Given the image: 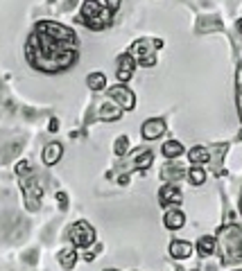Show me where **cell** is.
Masks as SVG:
<instances>
[{"instance_id":"obj_1","label":"cell","mask_w":242,"mask_h":271,"mask_svg":"<svg viewBox=\"0 0 242 271\" xmlns=\"http://www.w3.org/2000/svg\"><path fill=\"white\" fill-rule=\"evenodd\" d=\"M25 57L41 73H61L77 59V36L61 23L41 20L27 39Z\"/></svg>"},{"instance_id":"obj_2","label":"cell","mask_w":242,"mask_h":271,"mask_svg":"<svg viewBox=\"0 0 242 271\" xmlns=\"http://www.w3.org/2000/svg\"><path fill=\"white\" fill-rule=\"evenodd\" d=\"M215 253L224 265L242 262V224H226L215 235Z\"/></svg>"},{"instance_id":"obj_3","label":"cell","mask_w":242,"mask_h":271,"mask_svg":"<svg viewBox=\"0 0 242 271\" xmlns=\"http://www.w3.org/2000/svg\"><path fill=\"white\" fill-rule=\"evenodd\" d=\"M111 9H106L98 2V0H84V5H82V16L79 20L86 23V27H91V30H104V27L111 25Z\"/></svg>"},{"instance_id":"obj_4","label":"cell","mask_w":242,"mask_h":271,"mask_svg":"<svg viewBox=\"0 0 242 271\" xmlns=\"http://www.w3.org/2000/svg\"><path fill=\"white\" fill-rule=\"evenodd\" d=\"M163 46V41H156V39H140L136 41L134 46H131L129 54L134 57V61L136 64H140V66L145 68H152L154 64H156V54H154V50L156 48Z\"/></svg>"},{"instance_id":"obj_5","label":"cell","mask_w":242,"mask_h":271,"mask_svg":"<svg viewBox=\"0 0 242 271\" xmlns=\"http://www.w3.org/2000/svg\"><path fill=\"white\" fill-rule=\"evenodd\" d=\"M70 242L75 249H93L95 246V231L88 222H77L70 228Z\"/></svg>"},{"instance_id":"obj_6","label":"cell","mask_w":242,"mask_h":271,"mask_svg":"<svg viewBox=\"0 0 242 271\" xmlns=\"http://www.w3.org/2000/svg\"><path fill=\"white\" fill-rule=\"evenodd\" d=\"M23 194H25L27 210H30V212L39 210L41 197H43V190H41V185L36 183V179H25V181H23Z\"/></svg>"},{"instance_id":"obj_7","label":"cell","mask_w":242,"mask_h":271,"mask_svg":"<svg viewBox=\"0 0 242 271\" xmlns=\"http://www.w3.org/2000/svg\"><path fill=\"white\" fill-rule=\"evenodd\" d=\"M109 97H111L113 102L122 109V111H131V109L136 106V97H134V93L124 86V84H118V86L109 88Z\"/></svg>"},{"instance_id":"obj_8","label":"cell","mask_w":242,"mask_h":271,"mask_svg":"<svg viewBox=\"0 0 242 271\" xmlns=\"http://www.w3.org/2000/svg\"><path fill=\"white\" fill-rule=\"evenodd\" d=\"M140 133H143L145 140H156V138H161V136L165 133V122L161 118L145 120L143 127H140Z\"/></svg>"},{"instance_id":"obj_9","label":"cell","mask_w":242,"mask_h":271,"mask_svg":"<svg viewBox=\"0 0 242 271\" xmlns=\"http://www.w3.org/2000/svg\"><path fill=\"white\" fill-rule=\"evenodd\" d=\"M134 68H136V61L131 57L129 52H124L118 57V70H116V77H118L120 84L131 80V75H134Z\"/></svg>"},{"instance_id":"obj_10","label":"cell","mask_w":242,"mask_h":271,"mask_svg":"<svg viewBox=\"0 0 242 271\" xmlns=\"http://www.w3.org/2000/svg\"><path fill=\"white\" fill-rule=\"evenodd\" d=\"M158 201H161V206H163V208H170V206L181 204V201H183V194H181V190H179L177 185L168 183V185H163V188H161Z\"/></svg>"},{"instance_id":"obj_11","label":"cell","mask_w":242,"mask_h":271,"mask_svg":"<svg viewBox=\"0 0 242 271\" xmlns=\"http://www.w3.org/2000/svg\"><path fill=\"white\" fill-rule=\"evenodd\" d=\"M170 255L177 260H186L192 255V244L186 239H172L170 242Z\"/></svg>"},{"instance_id":"obj_12","label":"cell","mask_w":242,"mask_h":271,"mask_svg":"<svg viewBox=\"0 0 242 271\" xmlns=\"http://www.w3.org/2000/svg\"><path fill=\"white\" fill-rule=\"evenodd\" d=\"M163 224H165V228H170V231H179V228H183V224H186V215H183L181 210H177V208H172V210L165 212Z\"/></svg>"},{"instance_id":"obj_13","label":"cell","mask_w":242,"mask_h":271,"mask_svg":"<svg viewBox=\"0 0 242 271\" xmlns=\"http://www.w3.org/2000/svg\"><path fill=\"white\" fill-rule=\"evenodd\" d=\"M61 154H64V147H61L59 143H50V145H46V149H43V163H46V165L59 163Z\"/></svg>"},{"instance_id":"obj_14","label":"cell","mask_w":242,"mask_h":271,"mask_svg":"<svg viewBox=\"0 0 242 271\" xmlns=\"http://www.w3.org/2000/svg\"><path fill=\"white\" fill-rule=\"evenodd\" d=\"M188 159H190V163H192V165H204V163H208V160H210V154H208V149H206V147L197 145V147H192V149L188 152Z\"/></svg>"},{"instance_id":"obj_15","label":"cell","mask_w":242,"mask_h":271,"mask_svg":"<svg viewBox=\"0 0 242 271\" xmlns=\"http://www.w3.org/2000/svg\"><path fill=\"white\" fill-rule=\"evenodd\" d=\"M197 253L206 258V255H213L215 253V238L213 235H204L199 242H197Z\"/></svg>"},{"instance_id":"obj_16","label":"cell","mask_w":242,"mask_h":271,"mask_svg":"<svg viewBox=\"0 0 242 271\" xmlns=\"http://www.w3.org/2000/svg\"><path fill=\"white\" fill-rule=\"evenodd\" d=\"M161 154H163L165 159H179V156L183 154V145L179 143V140H168V143H163Z\"/></svg>"},{"instance_id":"obj_17","label":"cell","mask_w":242,"mask_h":271,"mask_svg":"<svg viewBox=\"0 0 242 271\" xmlns=\"http://www.w3.org/2000/svg\"><path fill=\"white\" fill-rule=\"evenodd\" d=\"M75 262H77V249H75V246H68V249H64V251L59 253V265L64 267V269H72Z\"/></svg>"},{"instance_id":"obj_18","label":"cell","mask_w":242,"mask_h":271,"mask_svg":"<svg viewBox=\"0 0 242 271\" xmlns=\"http://www.w3.org/2000/svg\"><path fill=\"white\" fill-rule=\"evenodd\" d=\"M86 86L91 88V91H104V86H106V77H104V73H91L88 77H86Z\"/></svg>"},{"instance_id":"obj_19","label":"cell","mask_w":242,"mask_h":271,"mask_svg":"<svg viewBox=\"0 0 242 271\" xmlns=\"http://www.w3.org/2000/svg\"><path fill=\"white\" fill-rule=\"evenodd\" d=\"M152 160H154V154L147 152V149H138V152H136V163H134V167H136V170H147V167L152 165Z\"/></svg>"},{"instance_id":"obj_20","label":"cell","mask_w":242,"mask_h":271,"mask_svg":"<svg viewBox=\"0 0 242 271\" xmlns=\"http://www.w3.org/2000/svg\"><path fill=\"white\" fill-rule=\"evenodd\" d=\"M100 115H102V120H109V122H113V120H118L120 115H122V109H120V106L104 104V106H102V111H100Z\"/></svg>"},{"instance_id":"obj_21","label":"cell","mask_w":242,"mask_h":271,"mask_svg":"<svg viewBox=\"0 0 242 271\" xmlns=\"http://www.w3.org/2000/svg\"><path fill=\"white\" fill-rule=\"evenodd\" d=\"M188 181L192 185H204V181H206V172H204L199 165H192L188 170Z\"/></svg>"},{"instance_id":"obj_22","label":"cell","mask_w":242,"mask_h":271,"mask_svg":"<svg viewBox=\"0 0 242 271\" xmlns=\"http://www.w3.org/2000/svg\"><path fill=\"white\" fill-rule=\"evenodd\" d=\"M161 176H163V181H168V183H177V181L183 176V170H181V167L168 165V167L163 170V174H161Z\"/></svg>"},{"instance_id":"obj_23","label":"cell","mask_w":242,"mask_h":271,"mask_svg":"<svg viewBox=\"0 0 242 271\" xmlns=\"http://www.w3.org/2000/svg\"><path fill=\"white\" fill-rule=\"evenodd\" d=\"M127 149H129V138H127V136H120V138L116 140V145H113V154H116V156H124Z\"/></svg>"},{"instance_id":"obj_24","label":"cell","mask_w":242,"mask_h":271,"mask_svg":"<svg viewBox=\"0 0 242 271\" xmlns=\"http://www.w3.org/2000/svg\"><path fill=\"white\" fill-rule=\"evenodd\" d=\"M238 109L242 115V66L238 68Z\"/></svg>"},{"instance_id":"obj_25","label":"cell","mask_w":242,"mask_h":271,"mask_svg":"<svg viewBox=\"0 0 242 271\" xmlns=\"http://www.w3.org/2000/svg\"><path fill=\"white\" fill-rule=\"evenodd\" d=\"M27 170H30V163H27V160H18V165H16V174H18V176H25Z\"/></svg>"},{"instance_id":"obj_26","label":"cell","mask_w":242,"mask_h":271,"mask_svg":"<svg viewBox=\"0 0 242 271\" xmlns=\"http://www.w3.org/2000/svg\"><path fill=\"white\" fill-rule=\"evenodd\" d=\"M120 2H122V0H104L106 9H111V12H116V9H118V7H120Z\"/></svg>"},{"instance_id":"obj_27","label":"cell","mask_w":242,"mask_h":271,"mask_svg":"<svg viewBox=\"0 0 242 271\" xmlns=\"http://www.w3.org/2000/svg\"><path fill=\"white\" fill-rule=\"evenodd\" d=\"M57 201H59L61 208H66V206H68V197H66V192H59V194H57Z\"/></svg>"},{"instance_id":"obj_28","label":"cell","mask_w":242,"mask_h":271,"mask_svg":"<svg viewBox=\"0 0 242 271\" xmlns=\"http://www.w3.org/2000/svg\"><path fill=\"white\" fill-rule=\"evenodd\" d=\"M57 127H59L57 125V120H52V122H50V131H57Z\"/></svg>"},{"instance_id":"obj_29","label":"cell","mask_w":242,"mask_h":271,"mask_svg":"<svg viewBox=\"0 0 242 271\" xmlns=\"http://www.w3.org/2000/svg\"><path fill=\"white\" fill-rule=\"evenodd\" d=\"M238 30H240V32H242V18L238 20Z\"/></svg>"},{"instance_id":"obj_30","label":"cell","mask_w":242,"mask_h":271,"mask_svg":"<svg viewBox=\"0 0 242 271\" xmlns=\"http://www.w3.org/2000/svg\"><path fill=\"white\" fill-rule=\"evenodd\" d=\"M104 271H118V269H104Z\"/></svg>"},{"instance_id":"obj_31","label":"cell","mask_w":242,"mask_h":271,"mask_svg":"<svg viewBox=\"0 0 242 271\" xmlns=\"http://www.w3.org/2000/svg\"><path fill=\"white\" fill-rule=\"evenodd\" d=\"M240 210H242V197H240Z\"/></svg>"},{"instance_id":"obj_32","label":"cell","mask_w":242,"mask_h":271,"mask_svg":"<svg viewBox=\"0 0 242 271\" xmlns=\"http://www.w3.org/2000/svg\"><path fill=\"white\" fill-rule=\"evenodd\" d=\"M195 271H199V269H195Z\"/></svg>"},{"instance_id":"obj_33","label":"cell","mask_w":242,"mask_h":271,"mask_svg":"<svg viewBox=\"0 0 242 271\" xmlns=\"http://www.w3.org/2000/svg\"><path fill=\"white\" fill-rule=\"evenodd\" d=\"M238 271H242V269H238Z\"/></svg>"}]
</instances>
